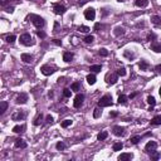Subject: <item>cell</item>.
Returning a JSON list of instances; mask_svg holds the SVG:
<instances>
[{
  "label": "cell",
  "mask_w": 161,
  "mask_h": 161,
  "mask_svg": "<svg viewBox=\"0 0 161 161\" xmlns=\"http://www.w3.org/2000/svg\"><path fill=\"white\" fill-rule=\"evenodd\" d=\"M42 118H43V116H42V113H39V115L37 116V118H35V121H34V125H35V126H38V125L40 123Z\"/></svg>",
  "instance_id": "obj_37"
},
{
  "label": "cell",
  "mask_w": 161,
  "mask_h": 161,
  "mask_svg": "<svg viewBox=\"0 0 161 161\" xmlns=\"http://www.w3.org/2000/svg\"><path fill=\"white\" fill-rule=\"evenodd\" d=\"M78 30H79V31H82V33H87L88 30H89V28H88V27H84V25H82V27H79V28H78Z\"/></svg>",
  "instance_id": "obj_41"
},
{
  "label": "cell",
  "mask_w": 161,
  "mask_h": 161,
  "mask_svg": "<svg viewBox=\"0 0 161 161\" xmlns=\"http://www.w3.org/2000/svg\"><path fill=\"white\" fill-rule=\"evenodd\" d=\"M151 20H152V23H154L155 25H160V23H161L160 16H157V15H154V16L151 18Z\"/></svg>",
  "instance_id": "obj_26"
},
{
  "label": "cell",
  "mask_w": 161,
  "mask_h": 161,
  "mask_svg": "<svg viewBox=\"0 0 161 161\" xmlns=\"http://www.w3.org/2000/svg\"><path fill=\"white\" fill-rule=\"evenodd\" d=\"M71 94H72V91H71V89H68V88H64V89H63V96H64V97L68 98V97H71Z\"/></svg>",
  "instance_id": "obj_32"
},
{
  "label": "cell",
  "mask_w": 161,
  "mask_h": 161,
  "mask_svg": "<svg viewBox=\"0 0 161 161\" xmlns=\"http://www.w3.org/2000/svg\"><path fill=\"white\" fill-rule=\"evenodd\" d=\"M27 101H28V94L27 93H20L16 97V103L18 104H24V103H27Z\"/></svg>",
  "instance_id": "obj_7"
},
{
  "label": "cell",
  "mask_w": 161,
  "mask_h": 161,
  "mask_svg": "<svg viewBox=\"0 0 161 161\" xmlns=\"http://www.w3.org/2000/svg\"><path fill=\"white\" fill-rule=\"evenodd\" d=\"M122 147H123V144H122V142H116V144L113 145V151H121Z\"/></svg>",
  "instance_id": "obj_28"
},
{
  "label": "cell",
  "mask_w": 161,
  "mask_h": 161,
  "mask_svg": "<svg viewBox=\"0 0 161 161\" xmlns=\"http://www.w3.org/2000/svg\"><path fill=\"white\" fill-rule=\"evenodd\" d=\"M117 74L118 76H121V77L126 76V69H125V68H120V69L117 71Z\"/></svg>",
  "instance_id": "obj_40"
},
{
  "label": "cell",
  "mask_w": 161,
  "mask_h": 161,
  "mask_svg": "<svg viewBox=\"0 0 161 161\" xmlns=\"http://www.w3.org/2000/svg\"><path fill=\"white\" fill-rule=\"evenodd\" d=\"M20 43L24 44V45H30L31 44V37H30L29 34H22L20 35Z\"/></svg>",
  "instance_id": "obj_5"
},
{
  "label": "cell",
  "mask_w": 161,
  "mask_h": 161,
  "mask_svg": "<svg viewBox=\"0 0 161 161\" xmlns=\"http://www.w3.org/2000/svg\"><path fill=\"white\" fill-rule=\"evenodd\" d=\"M100 27H101V24H100V23H96V25H94V30H97V31H98Z\"/></svg>",
  "instance_id": "obj_50"
},
{
  "label": "cell",
  "mask_w": 161,
  "mask_h": 161,
  "mask_svg": "<svg viewBox=\"0 0 161 161\" xmlns=\"http://www.w3.org/2000/svg\"><path fill=\"white\" fill-rule=\"evenodd\" d=\"M151 49L156 53H161V44L160 43H152L151 44Z\"/></svg>",
  "instance_id": "obj_19"
},
{
  "label": "cell",
  "mask_w": 161,
  "mask_h": 161,
  "mask_svg": "<svg viewBox=\"0 0 161 161\" xmlns=\"http://www.w3.org/2000/svg\"><path fill=\"white\" fill-rule=\"evenodd\" d=\"M71 125H72V121H71V120H64V121L62 122V127H64V128L68 127V126H71Z\"/></svg>",
  "instance_id": "obj_34"
},
{
  "label": "cell",
  "mask_w": 161,
  "mask_h": 161,
  "mask_svg": "<svg viewBox=\"0 0 161 161\" xmlns=\"http://www.w3.org/2000/svg\"><path fill=\"white\" fill-rule=\"evenodd\" d=\"M118 1H123V0H118Z\"/></svg>",
  "instance_id": "obj_55"
},
{
  "label": "cell",
  "mask_w": 161,
  "mask_h": 161,
  "mask_svg": "<svg viewBox=\"0 0 161 161\" xmlns=\"http://www.w3.org/2000/svg\"><path fill=\"white\" fill-rule=\"evenodd\" d=\"M14 145L16 148H25V147H27V142H25L23 138H18V140H15Z\"/></svg>",
  "instance_id": "obj_12"
},
{
  "label": "cell",
  "mask_w": 161,
  "mask_h": 161,
  "mask_svg": "<svg viewBox=\"0 0 161 161\" xmlns=\"http://www.w3.org/2000/svg\"><path fill=\"white\" fill-rule=\"evenodd\" d=\"M115 34H116V35H122V34H125V29L117 27V28L115 29Z\"/></svg>",
  "instance_id": "obj_31"
},
{
  "label": "cell",
  "mask_w": 161,
  "mask_h": 161,
  "mask_svg": "<svg viewBox=\"0 0 161 161\" xmlns=\"http://www.w3.org/2000/svg\"><path fill=\"white\" fill-rule=\"evenodd\" d=\"M37 35H38L39 38H42V39H43V38H45V33L40 31V30H38V31H37Z\"/></svg>",
  "instance_id": "obj_43"
},
{
  "label": "cell",
  "mask_w": 161,
  "mask_h": 161,
  "mask_svg": "<svg viewBox=\"0 0 161 161\" xmlns=\"http://www.w3.org/2000/svg\"><path fill=\"white\" fill-rule=\"evenodd\" d=\"M6 12H8V13H13V12H14V8H13V6H10V8H8V9H6Z\"/></svg>",
  "instance_id": "obj_51"
},
{
  "label": "cell",
  "mask_w": 161,
  "mask_h": 161,
  "mask_svg": "<svg viewBox=\"0 0 161 161\" xmlns=\"http://www.w3.org/2000/svg\"><path fill=\"white\" fill-rule=\"evenodd\" d=\"M113 133L116 136H123L125 135V128L121 127V126H115L113 127Z\"/></svg>",
  "instance_id": "obj_13"
},
{
  "label": "cell",
  "mask_w": 161,
  "mask_h": 161,
  "mask_svg": "<svg viewBox=\"0 0 161 161\" xmlns=\"http://www.w3.org/2000/svg\"><path fill=\"white\" fill-rule=\"evenodd\" d=\"M117 76L118 74H107V77H106V79H107V83H110V84H115L116 82H117Z\"/></svg>",
  "instance_id": "obj_9"
},
{
  "label": "cell",
  "mask_w": 161,
  "mask_h": 161,
  "mask_svg": "<svg viewBox=\"0 0 161 161\" xmlns=\"http://www.w3.org/2000/svg\"><path fill=\"white\" fill-rule=\"evenodd\" d=\"M151 125H155V126H159L161 125V115H157L151 120Z\"/></svg>",
  "instance_id": "obj_18"
},
{
  "label": "cell",
  "mask_w": 161,
  "mask_h": 161,
  "mask_svg": "<svg viewBox=\"0 0 161 161\" xmlns=\"http://www.w3.org/2000/svg\"><path fill=\"white\" fill-rule=\"evenodd\" d=\"M155 38H156V35H155V34H148V37H147V39H148L150 42H151V40H154Z\"/></svg>",
  "instance_id": "obj_44"
},
{
  "label": "cell",
  "mask_w": 161,
  "mask_h": 161,
  "mask_svg": "<svg viewBox=\"0 0 161 161\" xmlns=\"http://www.w3.org/2000/svg\"><path fill=\"white\" fill-rule=\"evenodd\" d=\"M53 43L57 44V45H62V42H60L59 39H53Z\"/></svg>",
  "instance_id": "obj_46"
},
{
  "label": "cell",
  "mask_w": 161,
  "mask_h": 161,
  "mask_svg": "<svg viewBox=\"0 0 161 161\" xmlns=\"http://www.w3.org/2000/svg\"><path fill=\"white\" fill-rule=\"evenodd\" d=\"M40 71H42V73L44 76H50V74L54 73V68H52V67H49V66H43L42 68H40Z\"/></svg>",
  "instance_id": "obj_8"
},
{
  "label": "cell",
  "mask_w": 161,
  "mask_h": 161,
  "mask_svg": "<svg viewBox=\"0 0 161 161\" xmlns=\"http://www.w3.org/2000/svg\"><path fill=\"white\" fill-rule=\"evenodd\" d=\"M24 117H25V115H24L23 112H20V111H16V112H14V113L12 115L13 121H20V120H23Z\"/></svg>",
  "instance_id": "obj_11"
},
{
  "label": "cell",
  "mask_w": 161,
  "mask_h": 161,
  "mask_svg": "<svg viewBox=\"0 0 161 161\" xmlns=\"http://www.w3.org/2000/svg\"><path fill=\"white\" fill-rule=\"evenodd\" d=\"M24 130H25V126H24V125H22V126H14V127H13V131H14L15 133H22V132H24Z\"/></svg>",
  "instance_id": "obj_21"
},
{
  "label": "cell",
  "mask_w": 161,
  "mask_h": 161,
  "mask_svg": "<svg viewBox=\"0 0 161 161\" xmlns=\"http://www.w3.org/2000/svg\"><path fill=\"white\" fill-rule=\"evenodd\" d=\"M131 159H132V154H121L118 156L120 161H126V160H131Z\"/></svg>",
  "instance_id": "obj_17"
},
{
  "label": "cell",
  "mask_w": 161,
  "mask_h": 161,
  "mask_svg": "<svg viewBox=\"0 0 161 161\" xmlns=\"http://www.w3.org/2000/svg\"><path fill=\"white\" fill-rule=\"evenodd\" d=\"M155 71H156L157 73H161V64H159V66H156V68H155Z\"/></svg>",
  "instance_id": "obj_48"
},
{
  "label": "cell",
  "mask_w": 161,
  "mask_h": 161,
  "mask_svg": "<svg viewBox=\"0 0 161 161\" xmlns=\"http://www.w3.org/2000/svg\"><path fill=\"white\" fill-rule=\"evenodd\" d=\"M101 69H102V67L98 66V64H96V66H91V68H89V71H92V72H94V73L101 72Z\"/></svg>",
  "instance_id": "obj_23"
},
{
  "label": "cell",
  "mask_w": 161,
  "mask_h": 161,
  "mask_svg": "<svg viewBox=\"0 0 161 161\" xmlns=\"http://www.w3.org/2000/svg\"><path fill=\"white\" fill-rule=\"evenodd\" d=\"M141 140V137L140 136H133V137H131V144H133V145H136V144H138V141Z\"/></svg>",
  "instance_id": "obj_33"
},
{
  "label": "cell",
  "mask_w": 161,
  "mask_h": 161,
  "mask_svg": "<svg viewBox=\"0 0 161 161\" xmlns=\"http://www.w3.org/2000/svg\"><path fill=\"white\" fill-rule=\"evenodd\" d=\"M83 100H84V94H77L76 96V98H74V102H73V106L76 108H79L81 106H82V103H83Z\"/></svg>",
  "instance_id": "obj_4"
},
{
  "label": "cell",
  "mask_w": 161,
  "mask_h": 161,
  "mask_svg": "<svg viewBox=\"0 0 161 161\" xmlns=\"http://www.w3.org/2000/svg\"><path fill=\"white\" fill-rule=\"evenodd\" d=\"M98 106H100V107H108V106H112V97H111L110 94L103 96L102 98L98 101Z\"/></svg>",
  "instance_id": "obj_1"
},
{
  "label": "cell",
  "mask_w": 161,
  "mask_h": 161,
  "mask_svg": "<svg viewBox=\"0 0 161 161\" xmlns=\"http://www.w3.org/2000/svg\"><path fill=\"white\" fill-rule=\"evenodd\" d=\"M87 82L89 84H94L96 83V77L93 74H88L87 76Z\"/></svg>",
  "instance_id": "obj_24"
},
{
  "label": "cell",
  "mask_w": 161,
  "mask_h": 161,
  "mask_svg": "<svg viewBox=\"0 0 161 161\" xmlns=\"http://www.w3.org/2000/svg\"><path fill=\"white\" fill-rule=\"evenodd\" d=\"M118 103H120V104H126V103H127V97L123 96V94L120 96V97H118Z\"/></svg>",
  "instance_id": "obj_29"
},
{
  "label": "cell",
  "mask_w": 161,
  "mask_h": 161,
  "mask_svg": "<svg viewBox=\"0 0 161 161\" xmlns=\"http://www.w3.org/2000/svg\"><path fill=\"white\" fill-rule=\"evenodd\" d=\"M56 147H57L58 150H64V148H66V145H64L63 142H60V141H59V142H57Z\"/></svg>",
  "instance_id": "obj_39"
},
{
  "label": "cell",
  "mask_w": 161,
  "mask_h": 161,
  "mask_svg": "<svg viewBox=\"0 0 161 161\" xmlns=\"http://www.w3.org/2000/svg\"><path fill=\"white\" fill-rule=\"evenodd\" d=\"M93 40H94V37H93V35H87V37L84 38V42H86V43H87V44L92 43Z\"/></svg>",
  "instance_id": "obj_36"
},
{
  "label": "cell",
  "mask_w": 161,
  "mask_h": 161,
  "mask_svg": "<svg viewBox=\"0 0 161 161\" xmlns=\"http://www.w3.org/2000/svg\"><path fill=\"white\" fill-rule=\"evenodd\" d=\"M6 108H8V102H5V101H4V102L0 103V113H1V115L6 111Z\"/></svg>",
  "instance_id": "obj_25"
},
{
  "label": "cell",
  "mask_w": 161,
  "mask_h": 161,
  "mask_svg": "<svg viewBox=\"0 0 161 161\" xmlns=\"http://www.w3.org/2000/svg\"><path fill=\"white\" fill-rule=\"evenodd\" d=\"M135 4L138 8H145L148 5V0H135Z\"/></svg>",
  "instance_id": "obj_14"
},
{
  "label": "cell",
  "mask_w": 161,
  "mask_h": 161,
  "mask_svg": "<svg viewBox=\"0 0 161 161\" xmlns=\"http://www.w3.org/2000/svg\"><path fill=\"white\" fill-rule=\"evenodd\" d=\"M125 56H126V57H128V58H133V54H130V53H128V52H127V50H126V52H125Z\"/></svg>",
  "instance_id": "obj_49"
},
{
  "label": "cell",
  "mask_w": 161,
  "mask_h": 161,
  "mask_svg": "<svg viewBox=\"0 0 161 161\" xmlns=\"http://www.w3.org/2000/svg\"><path fill=\"white\" fill-rule=\"evenodd\" d=\"M84 18L87 20H93L96 18V10L93 8H88L87 10L84 12Z\"/></svg>",
  "instance_id": "obj_3"
},
{
  "label": "cell",
  "mask_w": 161,
  "mask_h": 161,
  "mask_svg": "<svg viewBox=\"0 0 161 161\" xmlns=\"http://www.w3.org/2000/svg\"><path fill=\"white\" fill-rule=\"evenodd\" d=\"M159 93H160V96H161V87H160V91H159Z\"/></svg>",
  "instance_id": "obj_54"
},
{
  "label": "cell",
  "mask_w": 161,
  "mask_h": 161,
  "mask_svg": "<svg viewBox=\"0 0 161 161\" xmlns=\"http://www.w3.org/2000/svg\"><path fill=\"white\" fill-rule=\"evenodd\" d=\"M156 147H157V144L155 141H148L146 144V146H145V150L146 151H155Z\"/></svg>",
  "instance_id": "obj_10"
},
{
  "label": "cell",
  "mask_w": 161,
  "mask_h": 161,
  "mask_svg": "<svg viewBox=\"0 0 161 161\" xmlns=\"http://www.w3.org/2000/svg\"><path fill=\"white\" fill-rule=\"evenodd\" d=\"M101 115H102V111L97 107V108H94V111H93V117L94 118H98L101 117Z\"/></svg>",
  "instance_id": "obj_27"
},
{
  "label": "cell",
  "mask_w": 161,
  "mask_h": 161,
  "mask_svg": "<svg viewBox=\"0 0 161 161\" xmlns=\"http://www.w3.org/2000/svg\"><path fill=\"white\" fill-rule=\"evenodd\" d=\"M72 91H79V83H77V82H74L73 84H72Z\"/></svg>",
  "instance_id": "obj_42"
},
{
  "label": "cell",
  "mask_w": 161,
  "mask_h": 161,
  "mask_svg": "<svg viewBox=\"0 0 161 161\" xmlns=\"http://www.w3.org/2000/svg\"><path fill=\"white\" fill-rule=\"evenodd\" d=\"M108 137V132L107 131H102V132H100L98 135H97V138L100 140V141H103V140H106Z\"/></svg>",
  "instance_id": "obj_20"
},
{
  "label": "cell",
  "mask_w": 161,
  "mask_h": 161,
  "mask_svg": "<svg viewBox=\"0 0 161 161\" xmlns=\"http://www.w3.org/2000/svg\"><path fill=\"white\" fill-rule=\"evenodd\" d=\"M53 10H54V13L58 15H62L66 13V6H63V5H60V4H54V6H53Z\"/></svg>",
  "instance_id": "obj_6"
},
{
  "label": "cell",
  "mask_w": 161,
  "mask_h": 161,
  "mask_svg": "<svg viewBox=\"0 0 161 161\" xmlns=\"http://www.w3.org/2000/svg\"><path fill=\"white\" fill-rule=\"evenodd\" d=\"M138 67H140L141 71H145V69L148 68V63H147L146 60H141V62L138 63Z\"/></svg>",
  "instance_id": "obj_22"
},
{
  "label": "cell",
  "mask_w": 161,
  "mask_h": 161,
  "mask_svg": "<svg viewBox=\"0 0 161 161\" xmlns=\"http://www.w3.org/2000/svg\"><path fill=\"white\" fill-rule=\"evenodd\" d=\"M72 59H73V53H71V52H66V53L63 54V60H64V62L68 63V62H71Z\"/></svg>",
  "instance_id": "obj_16"
},
{
  "label": "cell",
  "mask_w": 161,
  "mask_h": 161,
  "mask_svg": "<svg viewBox=\"0 0 161 161\" xmlns=\"http://www.w3.org/2000/svg\"><path fill=\"white\" fill-rule=\"evenodd\" d=\"M30 18L33 19L31 22H33V24H34V25H35L37 28H42V27L44 25L43 18H40V16H37V15H31Z\"/></svg>",
  "instance_id": "obj_2"
},
{
  "label": "cell",
  "mask_w": 161,
  "mask_h": 161,
  "mask_svg": "<svg viewBox=\"0 0 161 161\" xmlns=\"http://www.w3.org/2000/svg\"><path fill=\"white\" fill-rule=\"evenodd\" d=\"M47 122H48V123H52V122H53V117H52L50 115L47 116Z\"/></svg>",
  "instance_id": "obj_45"
},
{
  "label": "cell",
  "mask_w": 161,
  "mask_h": 161,
  "mask_svg": "<svg viewBox=\"0 0 161 161\" xmlns=\"http://www.w3.org/2000/svg\"><path fill=\"white\" fill-rule=\"evenodd\" d=\"M111 116H112V117H116V116H117V112H112Z\"/></svg>",
  "instance_id": "obj_53"
},
{
  "label": "cell",
  "mask_w": 161,
  "mask_h": 161,
  "mask_svg": "<svg viewBox=\"0 0 161 161\" xmlns=\"http://www.w3.org/2000/svg\"><path fill=\"white\" fill-rule=\"evenodd\" d=\"M100 56L107 57V56H108V50H107L106 48H101V49H100Z\"/></svg>",
  "instance_id": "obj_35"
},
{
  "label": "cell",
  "mask_w": 161,
  "mask_h": 161,
  "mask_svg": "<svg viewBox=\"0 0 161 161\" xmlns=\"http://www.w3.org/2000/svg\"><path fill=\"white\" fill-rule=\"evenodd\" d=\"M15 35H8L6 38H5V40H6V43H9V44H13L15 42Z\"/></svg>",
  "instance_id": "obj_30"
},
{
  "label": "cell",
  "mask_w": 161,
  "mask_h": 161,
  "mask_svg": "<svg viewBox=\"0 0 161 161\" xmlns=\"http://www.w3.org/2000/svg\"><path fill=\"white\" fill-rule=\"evenodd\" d=\"M159 157H160V154H155V155H154V159H155V160H157Z\"/></svg>",
  "instance_id": "obj_52"
},
{
  "label": "cell",
  "mask_w": 161,
  "mask_h": 161,
  "mask_svg": "<svg viewBox=\"0 0 161 161\" xmlns=\"http://www.w3.org/2000/svg\"><path fill=\"white\" fill-rule=\"evenodd\" d=\"M22 60L25 62V63H31L33 62V57L30 54H28V53H23L22 54Z\"/></svg>",
  "instance_id": "obj_15"
},
{
  "label": "cell",
  "mask_w": 161,
  "mask_h": 161,
  "mask_svg": "<svg viewBox=\"0 0 161 161\" xmlns=\"http://www.w3.org/2000/svg\"><path fill=\"white\" fill-rule=\"evenodd\" d=\"M147 102L150 103L151 106H155V103H156V101H155V98H154L152 96H148V97H147Z\"/></svg>",
  "instance_id": "obj_38"
},
{
  "label": "cell",
  "mask_w": 161,
  "mask_h": 161,
  "mask_svg": "<svg viewBox=\"0 0 161 161\" xmlns=\"http://www.w3.org/2000/svg\"><path fill=\"white\" fill-rule=\"evenodd\" d=\"M88 1H89V0H79V1H78V4H79V5H84V4L88 3Z\"/></svg>",
  "instance_id": "obj_47"
}]
</instances>
